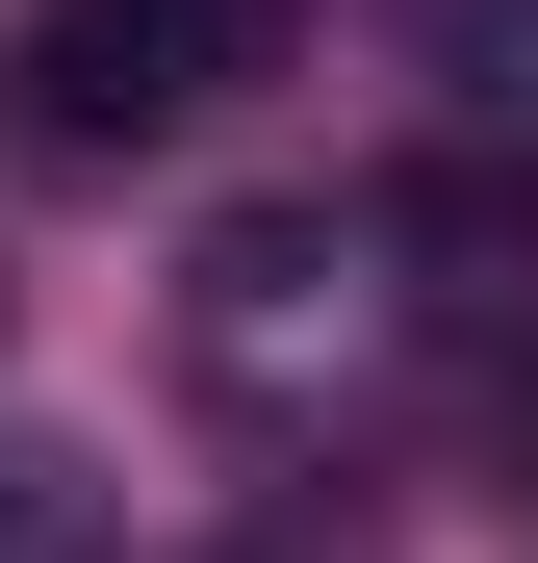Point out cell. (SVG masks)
Returning a JSON list of instances; mask_svg holds the SVG:
<instances>
[{
	"mask_svg": "<svg viewBox=\"0 0 538 563\" xmlns=\"http://www.w3.org/2000/svg\"><path fill=\"white\" fill-rule=\"evenodd\" d=\"M206 563H359V512H256V538H206Z\"/></svg>",
	"mask_w": 538,
	"mask_h": 563,
	"instance_id": "5",
	"label": "cell"
},
{
	"mask_svg": "<svg viewBox=\"0 0 538 563\" xmlns=\"http://www.w3.org/2000/svg\"><path fill=\"white\" fill-rule=\"evenodd\" d=\"M359 282H385V206H256V231H206V385H283V358H333L359 333Z\"/></svg>",
	"mask_w": 538,
	"mask_h": 563,
	"instance_id": "2",
	"label": "cell"
},
{
	"mask_svg": "<svg viewBox=\"0 0 538 563\" xmlns=\"http://www.w3.org/2000/svg\"><path fill=\"white\" fill-rule=\"evenodd\" d=\"M283 52H308V0H26V26H0V129L26 154H179Z\"/></svg>",
	"mask_w": 538,
	"mask_h": 563,
	"instance_id": "1",
	"label": "cell"
},
{
	"mask_svg": "<svg viewBox=\"0 0 538 563\" xmlns=\"http://www.w3.org/2000/svg\"><path fill=\"white\" fill-rule=\"evenodd\" d=\"M0 563H103V461H52V435H0Z\"/></svg>",
	"mask_w": 538,
	"mask_h": 563,
	"instance_id": "3",
	"label": "cell"
},
{
	"mask_svg": "<svg viewBox=\"0 0 538 563\" xmlns=\"http://www.w3.org/2000/svg\"><path fill=\"white\" fill-rule=\"evenodd\" d=\"M462 103H487V129H538V0H462Z\"/></svg>",
	"mask_w": 538,
	"mask_h": 563,
	"instance_id": "4",
	"label": "cell"
}]
</instances>
